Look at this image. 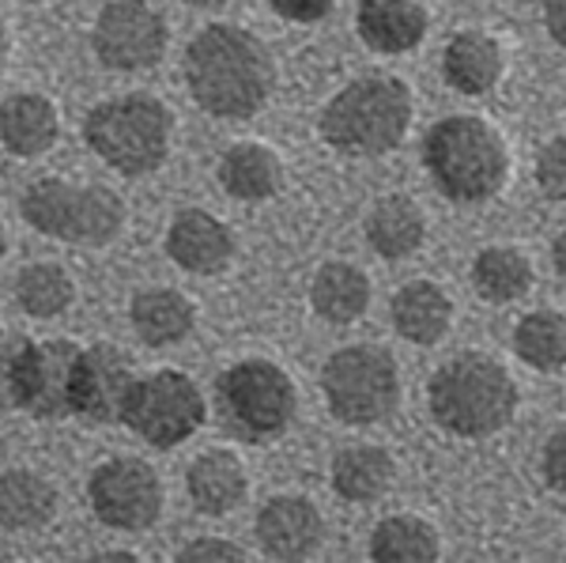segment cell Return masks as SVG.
<instances>
[{"mask_svg":"<svg viewBox=\"0 0 566 563\" xmlns=\"http://www.w3.org/2000/svg\"><path fill=\"white\" fill-rule=\"evenodd\" d=\"M186 72L189 95L200 111L227 122H245L269 103L276 69L272 53L261 39L234 23H212L186 45Z\"/></svg>","mask_w":566,"mask_h":563,"instance_id":"cell-1","label":"cell"},{"mask_svg":"<svg viewBox=\"0 0 566 563\" xmlns=\"http://www.w3.org/2000/svg\"><path fill=\"white\" fill-rule=\"evenodd\" d=\"M427 405L442 431L458 439H488L517 413V383L499 359L464 352L434 371Z\"/></svg>","mask_w":566,"mask_h":563,"instance_id":"cell-2","label":"cell"},{"mask_svg":"<svg viewBox=\"0 0 566 563\" xmlns=\"http://www.w3.org/2000/svg\"><path fill=\"white\" fill-rule=\"evenodd\" d=\"M423 163L434 186L458 205L491 201L510 175V152L495 125L483 117L453 114L423 140Z\"/></svg>","mask_w":566,"mask_h":563,"instance_id":"cell-3","label":"cell"},{"mask_svg":"<svg viewBox=\"0 0 566 563\" xmlns=\"http://www.w3.org/2000/svg\"><path fill=\"white\" fill-rule=\"evenodd\" d=\"M412 125V91L392 76H363L322 111V136L344 156H386Z\"/></svg>","mask_w":566,"mask_h":563,"instance_id":"cell-4","label":"cell"},{"mask_svg":"<svg viewBox=\"0 0 566 563\" xmlns=\"http://www.w3.org/2000/svg\"><path fill=\"white\" fill-rule=\"evenodd\" d=\"M175 133V114L151 95H122L91 106L84 140L106 167L125 178H144L163 167Z\"/></svg>","mask_w":566,"mask_h":563,"instance_id":"cell-5","label":"cell"},{"mask_svg":"<svg viewBox=\"0 0 566 563\" xmlns=\"http://www.w3.org/2000/svg\"><path fill=\"white\" fill-rule=\"evenodd\" d=\"M23 220L34 231L76 247H106L122 234L125 205L106 186H72L65 178H39L20 201Z\"/></svg>","mask_w":566,"mask_h":563,"instance_id":"cell-6","label":"cell"},{"mask_svg":"<svg viewBox=\"0 0 566 563\" xmlns=\"http://www.w3.org/2000/svg\"><path fill=\"white\" fill-rule=\"evenodd\" d=\"M216 402L227 431L245 442H272L295 424L298 394L283 367L269 359H242L216 378Z\"/></svg>","mask_w":566,"mask_h":563,"instance_id":"cell-7","label":"cell"},{"mask_svg":"<svg viewBox=\"0 0 566 563\" xmlns=\"http://www.w3.org/2000/svg\"><path fill=\"white\" fill-rule=\"evenodd\" d=\"M80 348L72 341L0 337V405L34 420H69V383Z\"/></svg>","mask_w":566,"mask_h":563,"instance_id":"cell-8","label":"cell"},{"mask_svg":"<svg viewBox=\"0 0 566 563\" xmlns=\"http://www.w3.org/2000/svg\"><path fill=\"white\" fill-rule=\"evenodd\" d=\"M328 413L352 428L386 424L400 405V371L378 344H348L333 352L322 371Z\"/></svg>","mask_w":566,"mask_h":563,"instance_id":"cell-9","label":"cell"},{"mask_svg":"<svg viewBox=\"0 0 566 563\" xmlns=\"http://www.w3.org/2000/svg\"><path fill=\"white\" fill-rule=\"evenodd\" d=\"M208 416L205 394L181 371H155L136 378L125 402L122 424L140 435L155 450H175L193 439Z\"/></svg>","mask_w":566,"mask_h":563,"instance_id":"cell-10","label":"cell"},{"mask_svg":"<svg viewBox=\"0 0 566 563\" xmlns=\"http://www.w3.org/2000/svg\"><path fill=\"white\" fill-rule=\"evenodd\" d=\"M87 499L98 522L117 533L151 530L163 514L159 473L144 458H109L91 473Z\"/></svg>","mask_w":566,"mask_h":563,"instance_id":"cell-11","label":"cell"},{"mask_svg":"<svg viewBox=\"0 0 566 563\" xmlns=\"http://www.w3.org/2000/svg\"><path fill=\"white\" fill-rule=\"evenodd\" d=\"M91 45L106 69H151L167 50V23L148 0H109L95 20Z\"/></svg>","mask_w":566,"mask_h":563,"instance_id":"cell-12","label":"cell"},{"mask_svg":"<svg viewBox=\"0 0 566 563\" xmlns=\"http://www.w3.org/2000/svg\"><path fill=\"white\" fill-rule=\"evenodd\" d=\"M136 383L129 356L114 344H91L80 348L72 363V383H69V413L84 424L106 428V424H122L125 402Z\"/></svg>","mask_w":566,"mask_h":563,"instance_id":"cell-13","label":"cell"},{"mask_svg":"<svg viewBox=\"0 0 566 563\" xmlns=\"http://www.w3.org/2000/svg\"><path fill=\"white\" fill-rule=\"evenodd\" d=\"M325 541V522L310 499L276 496L258 514V544L272 560H310Z\"/></svg>","mask_w":566,"mask_h":563,"instance_id":"cell-14","label":"cell"},{"mask_svg":"<svg viewBox=\"0 0 566 563\" xmlns=\"http://www.w3.org/2000/svg\"><path fill=\"white\" fill-rule=\"evenodd\" d=\"M167 258L178 269L193 272V277H216L227 269V261L234 258V239L231 227L216 220L212 212L200 208H186L175 216V223L167 227Z\"/></svg>","mask_w":566,"mask_h":563,"instance_id":"cell-15","label":"cell"},{"mask_svg":"<svg viewBox=\"0 0 566 563\" xmlns=\"http://www.w3.org/2000/svg\"><path fill=\"white\" fill-rule=\"evenodd\" d=\"M427 4L423 0H359L355 27L359 39L374 53H408L423 42L427 34Z\"/></svg>","mask_w":566,"mask_h":563,"instance_id":"cell-16","label":"cell"},{"mask_svg":"<svg viewBox=\"0 0 566 563\" xmlns=\"http://www.w3.org/2000/svg\"><path fill=\"white\" fill-rule=\"evenodd\" d=\"M61 122H57V106L45 95L34 91H20V95H8L0 103V144H4L12 156L34 159L57 144Z\"/></svg>","mask_w":566,"mask_h":563,"instance_id":"cell-17","label":"cell"},{"mask_svg":"<svg viewBox=\"0 0 566 563\" xmlns=\"http://www.w3.org/2000/svg\"><path fill=\"white\" fill-rule=\"evenodd\" d=\"M245 488H250L245 466L231 450H205L186 473V492L197 511L208 514V519L231 514L245 499Z\"/></svg>","mask_w":566,"mask_h":563,"instance_id":"cell-18","label":"cell"},{"mask_svg":"<svg viewBox=\"0 0 566 563\" xmlns=\"http://www.w3.org/2000/svg\"><path fill=\"white\" fill-rule=\"evenodd\" d=\"M453 303L431 280H412L392 295V325L405 341L412 344H438L450 333Z\"/></svg>","mask_w":566,"mask_h":563,"instance_id":"cell-19","label":"cell"},{"mask_svg":"<svg viewBox=\"0 0 566 563\" xmlns=\"http://www.w3.org/2000/svg\"><path fill=\"white\" fill-rule=\"evenodd\" d=\"M129 317L136 337L148 348H167V344H178L193 333L197 306L181 292H175V288H148V292L133 299Z\"/></svg>","mask_w":566,"mask_h":563,"instance_id":"cell-20","label":"cell"},{"mask_svg":"<svg viewBox=\"0 0 566 563\" xmlns=\"http://www.w3.org/2000/svg\"><path fill=\"white\" fill-rule=\"evenodd\" d=\"M219 186L239 201H269L283 186V163L269 144H234L219 159Z\"/></svg>","mask_w":566,"mask_h":563,"instance_id":"cell-21","label":"cell"},{"mask_svg":"<svg viewBox=\"0 0 566 563\" xmlns=\"http://www.w3.org/2000/svg\"><path fill=\"white\" fill-rule=\"evenodd\" d=\"M57 488L34 469H8L0 477V525L12 533H31L53 522Z\"/></svg>","mask_w":566,"mask_h":563,"instance_id":"cell-22","label":"cell"},{"mask_svg":"<svg viewBox=\"0 0 566 563\" xmlns=\"http://www.w3.org/2000/svg\"><path fill=\"white\" fill-rule=\"evenodd\" d=\"M442 72H446V80H450V87H458L461 95H483V91L495 87L502 76L499 42L483 31L453 34L442 53Z\"/></svg>","mask_w":566,"mask_h":563,"instance_id":"cell-23","label":"cell"},{"mask_svg":"<svg viewBox=\"0 0 566 563\" xmlns=\"http://www.w3.org/2000/svg\"><path fill=\"white\" fill-rule=\"evenodd\" d=\"M310 303L314 311L333 325H352L367 314L370 306V280L348 261H328L317 269L314 284H310Z\"/></svg>","mask_w":566,"mask_h":563,"instance_id":"cell-24","label":"cell"},{"mask_svg":"<svg viewBox=\"0 0 566 563\" xmlns=\"http://www.w3.org/2000/svg\"><path fill=\"white\" fill-rule=\"evenodd\" d=\"M423 234H427V220L412 197H400V194L381 197L367 216L370 250H378L381 258H389V261L416 253L419 242H423Z\"/></svg>","mask_w":566,"mask_h":563,"instance_id":"cell-25","label":"cell"},{"mask_svg":"<svg viewBox=\"0 0 566 563\" xmlns=\"http://www.w3.org/2000/svg\"><path fill=\"white\" fill-rule=\"evenodd\" d=\"M333 488L348 503H374L389 492L397 466H392L389 450L381 447H348L333 458Z\"/></svg>","mask_w":566,"mask_h":563,"instance_id":"cell-26","label":"cell"},{"mask_svg":"<svg viewBox=\"0 0 566 563\" xmlns=\"http://www.w3.org/2000/svg\"><path fill=\"white\" fill-rule=\"evenodd\" d=\"M438 552L434 525L416 514H392L370 538V560L378 563H434Z\"/></svg>","mask_w":566,"mask_h":563,"instance_id":"cell-27","label":"cell"},{"mask_svg":"<svg viewBox=\"0 0 566 563\" xmlns=\"http://www.w3.org/2000/svg\"><path fill=\"white\" fill-rule=\"evenodd\" d=\"M472 280H476V292L491 303H517L533 288V265L514 247H488L472 261Z\"/></svg>","mask_w":566,"mask_h":563,"instance_id":"cell-28","label":"cell"},{"mask_svg":"<svg viewBox=\"0 0 566 563\" xmlns=\"http://www.w3.org/2000/svg\"><path fill=\"white\" fill-rule=\"evenodd\" d=\"M514 352L533 371H563L566 367V317L555 311L525 314L514 330Z\"/></svg>","mask_w":566,"mask_h":563,"instance_id":"cell-29","label":"cell"},{"mask_svg":"<svg viewBox=\"0 0 566 563\" xmlns=\"http://www.w3.org/2000/svg\"><path fill=\"white\" fill-rule=\"evenodd\" d=\"M15 299L31 317H57L65 314L76 299V284L61 265L53 261H39V265H27L15 280Z\"/></svg>","mask_w":566,"mask_h":563,"instance_id":"cell-30","label":"cell"},{"mask_svg":"<svg viewBox=\"0 0 566 563\" xmlns=\"http://www.w3.org/2000/svg\"><path fill=\"white\" fill-rule=\"evenodd\" d=\"M536 181L547 201H566V136H555L536 156Z\"/></svg>","mask_w":566,"mask_h":563,"instance_id":"cell-31","label":"cell"},{"mask_svg":"<svg viewBox=\"0 0 566 563\" xmlns=\"http://www.w3.org/2000/svg\"><path fill=\"white\" fill-rule=\"evenodd\" d=\"M245 560L250 556H245L239 544L223 538H200L178 552V563H245Z\"/></svg>","mask_w":566,"mask_h":563,"instance_id":"cell-32","label":"cell"},{"mask_svg":"<svg viewBox=\"0 0 566 563\" xmlns=\"http://www.w3.org/2000/svg\"><path fill=\"white\" fill-rule=\"evenodd\" d=\"M541 466H544V480H547V484L559 488V492H566V424L547 435Z\"/></svg>","mask_w":566,"mask_h":563,"instance_id":"cell-33","label":"cell"},{"mask_svg":"<svg viewBox=\"0 0 566 563\" xmlns=\"http://www.w3.org/2000/svg\"><path fill=\"white\" fill-rule=\"evenodd\" d=\"M336 0H269V8L291 23H317L333 12Z\"/></svg>","mask_w":566,"mask_h":563,"instance_id":"cell-34","label":"cell"},{"mask_svg":"<svg viewBox=\"0 0 566 563\" xmlns=\"http://www.w3.org/2000/svg\"><path fill=\"white\" fill-rule=\"evenodd\" d=\"M544 23H547L552 42H559L566 50V0H547V4H544Z\"/></svg>","mask_w":566,"mask_h":563,"instance_id":"cell-35","label":"cell"},{"mask_svg":"<svg viewBox=\"0 0 566 563\" xmlns=\"http://www.w3.org/2000/svg\"><path fill=\"white\" fill-rule=\"evenodd\" d=\"M552 261H555V272L563 277V284H566V231L555 239V247H552Z\"/></svg>","mask_w":566,"mask_h":563,"instance_id":"cell-36","label":"cell"},{"mask_svg":"<svg viewBox=\"0 0 566 563\" xmlns=\"http://www.w3.org/2000/svg\"><path fill=\"white\" fill-rule=\"evenodd\" d=\"M186 4H193V8H219L223 0H186Z\"/></svg>","mask_w":566,"mask_h":563,"instance_id":"cell-37","label":"cell"},{"mask_svg":"<svg viewBox=\"0 0 566 563\" xmlns=\"http://www.w3.org/2000/svg\"><path fill=\"white\" fill-rule=\"evenodd\" d=\"M95 560H136L129 552H106V556H95Z\"/></svg>","mask_w":566,"mask_h":563,"instance_id":"cell-38","label":"cell"},{"mask_svg":"<svg viewBox=\"0 0 566 563\" xmlns=\"http://www.w3.org/2000/svg\"><path fill=\"white\" fill-rule=\"evenodd\" d=\"M4 250H8V242H4V223H0V258H4Z\"/></svg>","mask_w":566,"mask_h":563,"instance_id":"cell-39","label":"cell"},{"mask_svg":"<svg viewBox=\"0 0 566 563\" xmlns=\"http://www.w3.org/2000/svg\"><path fill=\"white\" fill-rule=\"evenodd\" d=\"M0 61H4V27H0Z\"/></svg>","mask_w":566,"mask_h":563,"instance_id":"cell-40","label":"cell"},{"mask_svg":"<svg viewBox=\"0 0 566 563\" xmlns=\"http://www.w3.org/2000/svg\"><path fill=\"white\" fill-rule=\"evenodd\" d=\"M0 337H4V330H0Z\"/></svg>","mask_w":566,"mask_h":563,"instance_id":"cell-41","label":"cell"},{"mask_svg":"<svg viewBox=\"0 0 566 563\" xmlns=\"http://www.w3.org/2000/svg\"><path fill=\"white\" fill-rule=\"evenodd\" d=\"M27 4H34V0H27Z\"/></svg>","mask_w":566,"mask_h":563,"instance_id":"cell-42","label":"cell"}]
</instances>
